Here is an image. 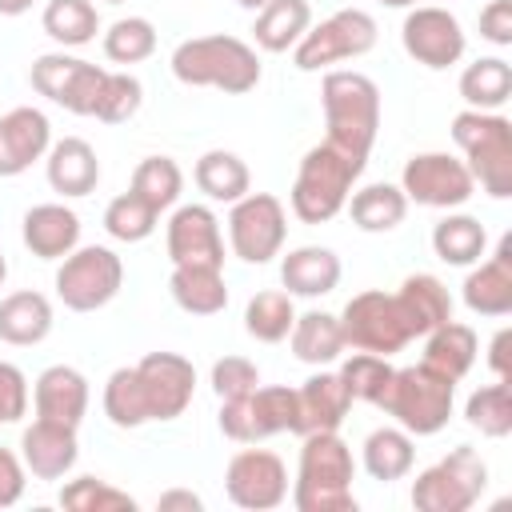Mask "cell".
<instances>
[{
    "mask_svg": "<svg viewBox=\"0 0 512 512\" xmlns=\"http://www.w3.org/2000/svg\"><path fill=\"white\" fill-rule=\"evenodd\" d=\"M196 396V368L180 352H148L136 364L108 372L100 408L116 428L168 424L188 412Z\"/></svg>",
    "mask_w": 512,
    "mask_h": 512,
    "instance_id": "cell-1",
    "label": "cell"
},
{
    "mask_svg": "<svg viewBox=\"0 0 512 512\" xmlns=\"http://www.w3.org/2000/svg\"><path fill=\"white\" fill-rule=\"evenodd\" d=\"M168 68L184 88H216L224 96H244L264 76L256 48L228 32L180 40L168 56Z\"/></svg>",
    "mask_w": 512,
    "mask_h": 512,
    "instance_id": "cell-2",
    "label": "cell"
},
{
    "mask_svg": "<svg viewBox=\"0 0 512 512\" xmlns=\"http://www.w3.org/2000/svg\"><path fill=\"white\" fill-rule=\"evenodd\" d=\"M300 460L288 488L296 512H356L352 480L356 460L340 432H308L300 436Z\"/></svg>",
    "mask_w": 512,
    "mask_h": 512,
    "instance_id": "cell-3",
    "label": "cell"
},
{
    "mask_svg": "<svg viewBox=\"0 0 512 512\" xmlns=\"http://www.w3.org/2000/svg\"><path fill=\"white\" fill-rule=\"evenodd\" d=\"M320 108L328 144L344 148L348 156L368 160L376 132H380V88L368 72L356 68H328L320 80Z\"/></svg>",
    "mask_w": 512,
    "mask_h": 512,
    "instance_id": "cell-4",
    "label": "cell"
},
{
    "mask_svg": "<svg viewBox=\"0 0 512 512\" xmlns=\"http://www.w3.org/2000/svg\"><path fill=\"white\" fill-rule=\"evenodd\" d=\"M368 160L360 156H348L344 148L320 140L312 144L304 156H300V168H296V180H292V192H288V208L300 224H328L344 212L360 172H364Z\"/></svg>",
    "mask_w": 512,
    "mask_h": 512,
    "instance_id": "cell-5",
    "label": "cell"
},
{
    "mask_svg": "<svg viewBox=\"0 0 512 512\" xmlns=\"http://www.w3.org/2000/svg\"><path fill=\"white\" fill-rule=\"evenodd\" d=\"M376 408L384 416H392V424H400L412 436H436L440 428H448L452 408H456V380L440 376L428 364H408V368H392Z\"/></svg>",
    "mask_w": 512,
    "mask_h": 512,
    "instance_id": "cell-6",
    "label": "cell"
},
{
    "mask_svg": "<svg viewBox=\"0 0 512 512\" xmlns=\"http://www.w3.org/2000/svg\"><path fill=\"white\" fill-rule=\"evenodd\" d=\"M448 132L476 188L488 192L492 200H508L512 196V120L504 112L460 108Z\"/></svg>",
    "mask_w": 512,
    "mask_h": 512,
    "instance_id": "cell-7",
    "label": "cell"
},
{
    "mask_svg": "<svg viewBox=\"0 0 512 512\" xmlns=\"http://www.w3.org/2000/svg\"><path fill=\"white\" fill-rule=\"evenodd\" d=\"M488 488V464L472 444H456L448 456L416 472L412 480V508L416 512H468Z\"/></svg>",
    "mask_w": 512,
    "mask_h": 512,
    "instance_id": "cell-8",
    "label": "cell"
},
{
    "mask_svg": "<svg viewBox=\"0 0 512 512\" xmlns=\"http://www.w3.org/2000/svg\"><path fill=\"white\" fill-rule=\"evenodd\" d=\"M52 288L68 312H100L124 288V260L108 244H76L60 260Z\"/></svg>",
    "mask_w": 512,
    "mask_h": 512,
    "instance_id": "cell-9",
    "label": "cell"
},
{
    "mask_svg": "<svg viewBox=\"0 0 512 512\" xmlns=\"http://www.w3.org/2000/svg\"><path fill=\"white\" fill-rule=\"evenodd\" d=\"M376 36L380 28L368 8H340L300 36V44L292 48V64L300 72H328L332 64L368 56L376 48Z\"/></svg>",
    "mask_w": 512,
    "mask_h": 512,
    "instance_id": "cell-10",
    "label": "cell"
},
{
    "mask_svg": "<svg viewBox=\"0 0 512 512\" xmlns=\"http://www.w3.org/2000/svg\"><path fill=\"white\" fill-rule=\"evenodd\" d=\"M340 328L348 348L376 352V356H396L416 340L396 292H384V288H364L348 296V304L340 308Z\"/></svg>",
    "mask_w": 512,
    "mask_h": 512,
    "instance_id": "cell-11",
    "label": "cell"
},
{
    "mask_svg": "<svg viewBox=\"0 0 512 512\" xmlns=\"http://www.w3.org/2000/svg\"><path fill=\"white\" fill-rule=\"evenodd\" d=\"M288 208L272 192H244L228 204V248L244 264H268L284 252Z\"/></svg>",
    "mask_w": 512,
    "mask_h": 512,
    "instance_id": "cell-12",
    "label": "cell"
},
{
    "mask_svg": "<svg viewBox=\"0 0 512 512\" xmlns=\"http://www.w3.org/2000/svg\"><path fill=\"white\" fill-rule=\"evenodd\" d=\"M216 424L232 444H260L268 436L292 432V424H296V388L256 384L248 396L220 400Z\"/></svg>",
    "mask_w": 512,
    "mask_h": 512,
    "instance_id": "cell-13",
    "label": "cell"
},
{
    "mask_svg": "<svg viewBox=\"0 0 512 512\" xmlns=\"http://www.w3.org/2000/svg\"><path fill=\"white\" fill-rule=\"evenodd\" d=\"M104 76H108V68H100V64H92L84 56H72L68 48L44 52L28 68V84L48 104H56V108H64L72 116H92Z\"/></svg>",
    "mask_w": 512,
    "mask_h": 512,
    "instance_id": "cell-14",
    "label": "cell"
},
{
    "mask_svg": "<svg viewBox=\"0 0 512 512\" xmlns=\"http://www.w3.org/2000/svg\"><path fill=\"white\" fill-rule=\"evenodd\" d=\"M400 188H404L408 204L440 208V212L464 208L476 196V180H472L468 164L452 152H416V156H408L404 172H400Z\"/></svg>",
    "mask_w": 512,
    "mask_h": 512,
    "instance_id": "cell-15",
    "label": "cell"
},
{
    "mask_svg": "<svg viewBox=\"0 0 512 512\" xmlns=\"http://www.w3.org/2000/svg\"><path fill=\"white\" fill-rule=\"evenodd\" d=\"M400 44H404L408 60H416L428 72H444V68L460 64L468 52V36H464L460 16L440 8V4L408 8L404 24H400Z\"/></svg>",
    "mask_w": 512,
    "mask_h": 512,
    "instance_id": "cell-16",
    "label": "cell"
},
{
    "mask_svg": "<svg viewBox=\"0 0 512 512\" xmlns=\"http://www.w3.org/2000/svg\"><path fill=\"white\" fill-rule=\"evenodd\" d=\"M288 464L272 448L244 444L224 468V492L244 512H272L288 500Z\"/></svg>",
    "mask_w": 512,
    "mask_h": 512,
    "instance_id": "cell-17",
    "label": "cell"
},
{
    "mask_svg": "<svg viewBox=\"0 0 512 512\" xmlns=\"http://www.w3.org/2000/svg\"><path fill=\"white\" fill-rule=\"evenodd\" d=\"M164 248L172 264H208L224 268V232L220 216L208 204H176L164 224Z\"/></svg>",
    "mask_w": 512,
    "mask_h": 512,
    "instance_id": "cell-18",
    "label": "cell"
},
{
    "mask_svg": "<svg viewBox=\"0 0 512 512\" xmlns=\"http://www.w3.org/2000/svg\"><path fill=\"white\" fill-rule=\"evenodd\" d=\"M52 148V120L32 108H8L0 112V180H16L24 176L32 164H40Z\"/></svg>",
    "mask_w": 512,
    "mask_h": 512,
    "instance_id": "cell-19",
    "label": "cell"
},
{
    "mask_svg": "<svg viewBox=\"0 0 512 512\" xmlns=\"http://www.w3.org/2000/svg\"><path fill=\"white\" fill-rule=\"evenodd\" d=\"M460 300L472 316H488V320H500L512 312V236H500L492 256L484 252L464 284H460Z\"/></svg>",
    "mask_w": 512,
    "mask_h": 512,
    "instance_id": "cell-20",
    "label": "cell"
},
{
    "mask_svg": "<svg viewBox=\"0 0 512 512\" xmlns=\"http://www.w3.org/2000/svg\"><path fill=\"white\" fill-rule=\"evenodd\" d=\"M80 428L72 424H60V420H44L36 416L24 432H20V460L28 468V476L36 480H64L76 460H80V440H76Z\"/></svg>",
    "mask_w": 512,
    "mask_h": 512,
    "instance_id": "cell-21",
    "label": "cell"
},
{
    "mask_svg": "<svg viewBox=\"0 0 512 512\" xmlns=\"http://www.w3.org/2000/svg\"><path fill=\"white\" fill-rule=\"evenodd\" d=\"M352 412V396L344 388V380L328 368H316L300 388H296V424L292 436H308V432H340V424Z\"/></svg>",
    "mask_w": 512,
    "mask_h": 512,
    "instance_id": "cell-22",
    "label": "cell"
},
{
    "mask_svg": "<svg viewBox=\"0 0 512 512\" xmlns=\"http://www.w3.org/2000/svg\"><path fill=\"white\" fill-rule=\"evenodd\" d=\"M88 400H92L88 376L72 364H48L32 384V408L44 420H60V424L80 428L88 416Z\"/></svg>",
    "mask_w": 512,
    "mask_h": 512,
    "instance_id": "cell-23",
    "label": "cell"
},
{
    "mask_svg": "<svg viewBox=\"0 0 512 512\" xmlns=\"http://www.w3.org/2000/svg\"><path fill=\"white\" fill-rule=\"evenodd\" d=\"M20 240L36 260H64L80 244V216L64 200L32 204L20 220Z\"/></svg>",
    "mask_w": 512,
    "mask_h": 512,
    "instance_id": "cell-24",
    "label": "cell"
},
{
    "mask_svg": "<svg viewBox=\"0 0 512 512\" xmlns=\"http://www.w3.org/2000/svg\"><path fill=\"white\" fill-rule=\"evenodd\" d=\"M44 176L60 200H80V196L96 192V184H100V156L84 136L52 140V148L44 156Z\"/></svg>",
    "mask_w": 512,
    "mask_h": 512,
    "instance_id": "cell-25",
    "label": "cell"
},
{
    "mask_svg": "<svg viewBox=\"0 0 512 512\" xmlns=\"http://www.w3.org/2000/svg\"><path fill=\"white\" fill-rule=\"evenodd\" d=\"M340 276H344L340 256L324 244L288 248L284 260H280V284H284L288 296H300V300H316V296L336 292Z\"/></svg>",
    "mask_w": 512,
    "mask_h": 512,
    "instance_id": "cell-26",
    "label": "cell"
},
{
    "mask_svg": "<svg viewBox=\"0 0 512 512\" xmlns=\"http://www.w3.org/2000/svg\"><path fill=\"white\" fill-rule=\"evenodd\" d=\"M52 324H56L52 300L36 288H20V292H8L0 300V340L12 348L44 344L52 336Z\"/></svg>",
    "mask_w": 512,
    "mask_h": 512,
    "instance_id": "cell-27",
    "label": "cell"
},
{
    "mask_svg": "<svg viewBox=\"0 0 512 512\" xmlns=\"http://www.w3.org/2000/svg\"><path fill=\"white\" fill-rule=\"evenodd\" d=\"M288 348L300 364H312V368H328L344 356V328H340V316L336 312H324V308H308V312H296L292 320V332H288Z\"/></svg>",
    "mask_w": 512,
    "mask_h": 512,
    "instance_id": "cell-28",
    "label": "cell"
},
{
    "mask_svg": "<svg viewBox=\"0 0 512 512\" xmlns=\"http://www.w3.org/2000/svg\"><path fill=\"white\" fill-rule=\"evenodd\" d=\"M168 296L180 312L188 316H216L228 308V280L224 268L208 264H172L168 276Z\"/></svg>",
    "mask_w": 512,
    "mask_h": 512,
    "instance_id": "cell-29",
    "label": "cell"
},
{
    "mask_svg": "<svg viewBox=\"0 0 512 512\" xmlns=\"http://www.w3.org/2000/svg\"><path fill=\"white\" fill-rule=\"evenodd\" d=\"M360 464L376 484H396L412 472L416 464V436L404 432L400 424H384L372 428L360 444Z\"/></svg>",
    "mask_w": 512,
    "mask_h": 512,
    "instance_id": "cell-30",
    "label": "cell"
},
{
    "mask_svg": "<svg viewBox=\"0 0 512 512\" xmlns=\"http://www.w3.org/2000/svg\"><path fill=\"white\" fill-rule=\"evenodd\" d=\"M396 300L404 308V320L412 328V336H428L436 324L452 320V292L440 276L432 272H412L400 280L396 288Z\"/></svg>",
    "mask_w": 512,
    "mask_h": 512,
    "instance_id": "cell-31",
    "label": "cell"
},
{
    "mask_svg": "<svg viewBox=\"0 0 512 512\" xmlns=\"http://www.w3.org/2000/svg\"><path fill=\"white\" fill-rule=\"evenodd\" d=\"M308 28H312V4L308 0H268L252 24V48L272 52V56L292 52Z\"/></svg>",
    "mask_w": 512,
    "mask_h": 512,
    "instance_id": "cell-32",
    "label": "cell"
},
{
    "mask_svg": "<svg viewBox=\"0 0 512 512\" xmlns=\"http://www.w3.org/2000/svg\"><path fill=\"white\" fill-rule=\"evenodd\" d=\"M476 352H480V340L472 332V324H460V320H444L436 324L428 336H424V360L428 368H436L440 376L448 380H464L476 364Z\"/></svg>",
    "mask_w": 512,
    "mask_h": 512,
    "instance_id": "cell-33",
    "label": "cell"
},
{
    "mask_svg": "<svg viewBox=\"0 0 512 512\" xmlns=\"http://www.w3.org/2000/svg\"><path fill=\"white\" fill-rule=\"evenodd\" d=\"M432 252L452 268H472L488 252V228L468 212H444L432 224Z\"/></svg>",
    "mask_w": 512,
    "mask_h": 512,
    "instance_id": "cell-34",
    "label": "cell"
},
{
    "mask_svg": "<svg viewBox=\"0 0 512 512\" xmlns=\"http://www.w3.org/2000/svg\"><path fill=\"white\" fill-rule=\"evenodd\" d=\"M456 88H460L464 108L500 112L512 100V64L504 56H480V60L464 64Z\"/></svg>",
    "mask_w": 512,
    "mask_h": 512,
    "instance_id": "cell-35",
    "label": "cell"
},
{
    "mask_svg": "<svg viewBox=\"0 0 512 512\" xmlns=\"http://www.w3.org/2000/svg\"><path fill=\"white\" fill-rule=\"evenodd\" d=\"M348 216H352V224L360 228V232H372V236H380V232H392V228H400L404 224V216H408V196H404V188L400 184H364V188H352V196H348Z\"/></svg>",
    "mask_w": 512,
    "mask_h": 512,
    "instance_id": "cell-36",
    "label": "cell"
},
{
    "mask_svg": "<svg viewBox=\"0 0 512 512\" xmlns=\"http://www.w3.org/2000/svg\"><path fill=\"white\" fill-rule=\"evenodd\" d=\"M192 180H196V188H200L212 204H236L244 192H252V172H248V164H244L236 152H228V148H208V152L196 160Z\"/></svg>",
    "mask_w": 512,
    "mask_h": 512,
    "instance_id": "cell-37",
    "label": "cell"
},
{
    "mask_svg": "<svg viewBox=\"0 0 512 512\" xmlns=\"http://www.w3.org/2000/svg\"><path fill=\"white\" fill-rule=\"evenodd\" d=\"M40 28L60 48H84L100 32V12L92 0H48L40 12Z\"/></svg>",
    "mask_w": 512,
    "mask_h": 512,
    "instance_id": "cell-38",
    "label": "cell"
},
{
    "mask_svg": "<svg viewBox=\"0 0 512 512\" xmlns=\"http://www.w3.org/2000/svg\"><path fill=\"white\" fill-rule=\"evenodd\" d=\"M292 320H296V296H288L284 288H264L244 304V332L260 344L288 340Z\"/></svg>",
    "mask_w": 512,
    "mask_h": 512,
    "instance_id": "cell-39",
    "label": "cell"
},
{
    "mask_svg": "<svg viewBox=\"0 0 512 512\" xmlns=\"http://www.w3.org/2000/svg\"><path fill=\"white\" fill-rule=\"evenodd\" d=\"M128 192H136L144 204H152L156 212H168L180 204V192H184V172L172 156H144L136 168H132V180H128Z\"/></svg>",
    "mask_w": 512,
    "mask_h": 512,
    "instance_id": "cell-40",
    "label": "cell"
},
{
    "mask_svg": "<svg viewBox=\"0 0 512 512\" xmlns=\"http://www.w3.org/2000/svg\"><path fill=\"white\" fill-rule=\"evenodd\" d=\"M100 44H104V56L120 68L144 64L156 52V24L148 16H120L100 32Z\"/></svg>",
    "mask_w": 512,
    "mask_h": 512,
    "instance_id": "cell-41",
    "label": "cell"
},
{
    "mask_svg": "<svg viewBox=\"0 0 512 512\" xmlns=\"http://www.w3.org/2000/svg\"><path fill=\"white\" fill-rule=\"evenodd\" d=\"M464 420H468V428H476L480 436L504 440V436L512 432V392H508V380H496V384L476 388V392L464 400Z\"/></svg>",
    "mask_w": 512,
    "mask_h": 512,
    "instance_id": "cell-42",
    "label": "cell"
},
{
    "mask_svg": "<svg viewBox=\"0 0 512 512\" xmlns=\"http://www.w3.org/2000/svg\"><path fill=\"white\" fill-rule=\"evenodd\" d=\"M156 224H160V212H156L152 204H144L136 192H120V196H112L108 208H104V232H108L112 240H120V244H140V240H148V236L156 232Z\"/></svg>",
    "mask_w": 512,
    "mask_h": 512,
    "instance_id": "cell-43",
    "label": "cell"
},
{
    "mask_svg": "<svg viewBox=\"0 0 512 512\" xmlns=\"http://www.w3.org/2000/svg\"><path fill=\"white\" fill-rule=\"evenodd\" d=\"M60 504L68 512H136V496H128L124 488H116V484H108L100 476L64 480Z\"/></svg>",
    "mask_w": 512,
    "mask_h": 512,
    "instance_id": "cell-44",
    "label": "cell"
},
{
    "mask_svg": "<svg viewBox=\"0 0 512 512\" xmlns=\"http://www.w3.org/2000/svg\"><path fill=\"white\" fill-rule=\"evenodd\" d=\"M140 104H144L140 76H132L128 68H120V72L108 68V76L100 84V96H96V108H92V120H100V124H128L140 112Z\"/></svg>",
    "mask_w": 512,
    "mask_h": 512,
    "instance_id": "cell-45",
    "label": "cell"
},
{
    "mask_svg": "<svg viewBox=\"0 0 512 512\" xmlns=\"http://www.w3.org/2000/svg\"><path fill=\"white\" fill-rule=\"evenodd\" d=\"M336 376L344 380L352 400L376 404L384 384H388V376H392V364H388V356H376V352H352L348 360H340Z\"/></svg>",
    "mask_w": 512,
    "mask_h": 512,
    "instance_id": "cell-46",
    "label": "cell"
},
{
    "mask_svg": "<svg viewBox=\"0 0 512 512\" xmlns=\"http://www.w3.org/2000/svg\"><path fill=\"white\" fill-rule=\"evenodd\" d=\"M208 384H212L216 400H236V396H248L260 384V368L248 356H220L208 372Z\"/></svg>",
    "mask_w": 512,
    "mask_h": 512,
    "instance_id": "cell-47",
    "label": "cell"
},
{
    "mask_svg": "<svg viewBox=\"0 0 512 512\" xmlns=\"http://www.w3.org/2000/svg\"><path fill=\"white\" fill-rule=\"evenodd\" d=\"M28 396H32V392H28V376H24L16 364L0 360V428H12V424L24 420Z\"/></svg>",
    "mask_w": 512,
    "mask_h": 512,
    "instance_id": "cell-48",
    "label": "cell"
},
{
    "mask_svg": "<svg viewBox=\"0 0 512 512\" xmlns=\"http://www.w3.org/2000/svg\"><path fill=\"white\" fill-rule=\"evenodd\" d=\"M480 40H488L492 48H508L512 44V0H488L476 16Z\"/></svg>",
    "mask_w": 512,
    "mask_h": 512,
    "instance_id": "cell-49",
    "label": "cell"
},
{
    "mask_svg": "<svg viewBox=\"0 0 512 512\" xmlns=\"http://www.w3.org/2000/svg\"><path fill=\"white\" fill-rule=\"evenodd\" d=\"M24 484H28V468H24L20 452H12V448H0V508H12V504H20V496H24Z\"/></svg>",
    "mask_w": 512,
    "mask_h": 512,
    "instance_id": "cell-50",
    "label": "cell"
},
{
    "mask_svg": "<svg viewBox=\"0 0 512 512\" xmlns=\"http://www.w3.org/2000/svg\"><path fill=\"white\" fill-rule=\"evenodd\" d=\"M512 328H496L492 340H488V368L496 380H508L512 376Z\"/></svg>",
    "mask_w": 512,
    "mask_h": 512,
    "instance_id": "cell-51",
    "label": "cell"
},
{
    "mask_svg": "<svg viewBox=\"0 0 512 512\" xmlns=\"http://www.w3.org/2000/svg\"><path fill=\"white\" fill-rule=\"evenodd\" d=\"M156 508L160 512H200L204 500L196 492H188V488H168V492L156 496Z\"/></svg>",
    "mask_w": 512,
    "mask_h": 512,
    "instance_id": "cell-52",
    "label": "cell"
},
{
    "mask_svg": "<svg viewBox=\"0 0 512 512\" xmlns=\"http://www.w3.org/2000/svg\"><path fill=\"white\" fill-rule=\"evenodd\" d=\"M36 0H0V16H24Z\"/></svg>",
    "mask_w": 512,
    "mask_h": 512,
    "instance_id": "cell-53",
    "label": "cell"
},
{
    "mask_svg": "<svg viewBox=\"0 0 512 512\" xmlns=\"http://www.w3.org/2000/svg\"><path fill=\"white\" fill-rule=\"evenodd\" d=\"M380 4H384V8H404V12H408V8H416L420 0H380Z\"/></svg>",
    "mask_w": 512,
    "mask_h": 512,
    "instance_id": "cell-54",
    "label": "cell"
},
{
    "mask_svg": "<svg viewBox=\"0 0 512 512\" xmlns=\"http://www.w3.org/2000/svg\"><path fill=\"white\" fill-rule=\"evenodd\" d=\"M236 4H240V8H248V12H260L268 0H236Z\"/></svg>",
    "mask_w": 512,
    "mask_h": 512,
    "instance_id": "cell-55",
    "label": "cell"
},
{
    "mask_svg": "<svg viewBox=\"0 0 512 512\" xmlns=\"http://www.w3.org/2000/svg\"><path fill=\"white\" fill-rule=\"evenodd\" d=\"M4 280H8V260H4V252H0V288H4Z\"/></svg>",
    "mask_w": 512,
    "mask_h": 512,
    "instance_id": "cell-56",
    "label": "cell"
},
{
    "mask_svg": "<svg viewBox=\"0 0 512 512\" xmlns=\"http://www.w3.org/2000/svg\"><path fill=\"white\" fill-rule=\"evenodd\" d=\"M100 4H124V0H100Z\"/></svg>",
    "mask_w": 512,
    "mask_h": 512,
    "instance_id": "cell-57",
    "label": "cell"
}]
</instances>
